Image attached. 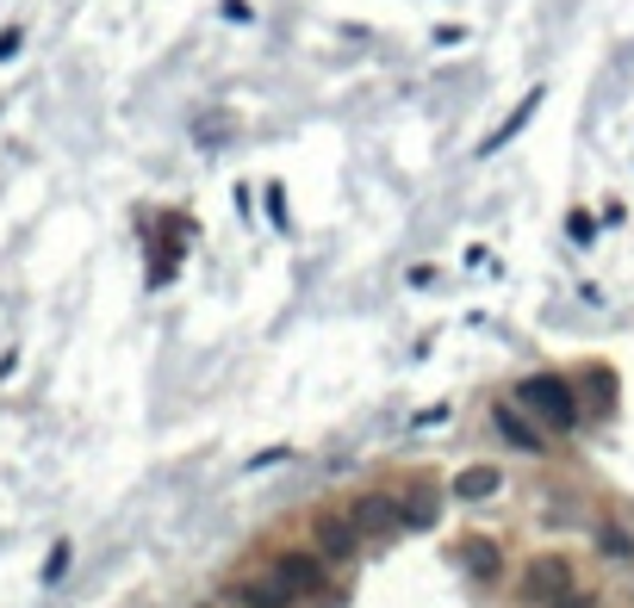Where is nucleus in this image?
Returning a JSON list of instances; mask_svg holds the SVG:
<instances>
[{
  "label": "nucleus",
  "mask_w": 634,
  "mask_h": 608,
  "mask_svg": "<svg viewBox=\"0 0 634 608\" xmlns=\"http://www.w3.org/2000/svg\"><path fill=\"white\" fill-rule=\"evenodd\" d=\"M492 429L510 441L517 453H548V441H541V422L523 416V404H492Z\"/></svg>",
  "instance_id": "obj_6"
},
{
  "label": "nucleus",
  "mask_w": 634,
  "mask_h": 608,
  "mask_svg": "<svg viewBox=\"0 0 634 608\" xmlns=\"http://www.w3.org/2000/svg\"><path fill=\"white\" fill-rule=\"evenodd\" d=\"M460 553H467V571L485 577V584H492V577L504 571V553H498V540H479V534H473V540L460 546Z\"/></svg>",
  "instance_id": "obj_9"
},
{
  "label": "nucleus",
  "mask_w": 634,
  "mask_h": 608,
  "mask_svg": "<svg viewBox=\"0 0 634 608\" xmlns=\"http://www.w3.org/2000/svg\"><path fill=\"white\" fill-rule=\"evenodd\" d=\"M517 404H523L535 422H548L554 435H572V429H579V391H572L560 373H529L523 385H517Z\"/></svg>",
  "instance_id": "obj_1"
},
{
  "label": "nucleus",
  "mask_w": 634,
  "mask_h": 608,
  "mask_svg": "<svg viewBox=\"0 0 634 608\" xmlns=\"http://www.w3.org/2000/svg\"><path fill=\"white\" fill-rule=\"evenodd\" d=\"M231 602L237 608H299V596L268 571V577H243V584H231Z\"/></svg>",
  "instance_id": "obj_7"
},
{
  "label": "nucleus",
  "mask_w": 634,
  "mask_h": 608,
  "mask_svg": "<svg viewBox=\"0 0 634 608\" xmlns=\"http://www.w3.org/2000/svg\"><path fill=\"white\" fill-rule=\"evenodd\" d=\"M13 50H19V25H7L0 32V63H13Z\"/></svg>",
  "instance_id": "obj_15"
},
{
  "label": "nucleus",
  "mask_w": 634,
  "mask_h": 608,
  "mask_svg": "<svg viewBox=\"0 0 634 608\" xmlns=\"http://www.w3.org/2000/svg\"><path fill=\"white\" fill-rule=\"evenodd\" d=\"M436 509H442V503L429 497V491H417V497H405V528H429V522H436Z\"/></svg>",
  "instance_id": "obj_11"
},
{
  "label": "nucleus",
  "mask_w": 634,
  "mask_h": 608,
  "mask_svg": "<svg viewBox=\"0 0 634 608\" xmlns=\"http://www.w3.org/2000/svg\"><path fill=\"white\" fill-rule=\"evenodd\" d=\"M579 577H572V559L566 553H535V559L523 565V602L529 608H548L554 596H566Z\"/></svg>",
  "instance_id": "obj_3"
},
{
  "label": "nucleus",
  "mask_w": 634,
  "mask_h": 608,
  "mask_svg": "<svg viewBox=\"0 0 634 608\" xmlns=\"http://www.w3.org/2000/svg\"><path fill=\"white\" fill-rule=\"evenodd\" d=\"M274 577H280L299 602H305V596H324V584H330V577H324V559H317V553H299V546L274 553Z\"/></svg>",
  "instance_id": "obj_5"
},
{
  "label": "nucleus",
  "mask_w": 634,
  "mask_h": 608,
  "mask_svg": "<svg viewBox=\"0 0 634 608\" xmlns=\"http://www.w3.org/2000/svg\"><path fill=\"white\" fill-rule=\"evenodd\" d=\"M535 106H541V87H535V94H529V100H523V106H517V112H510V118H504V131H498V137L485 143V150H479V156H492L498 143H510V137H517V131H523V118H529V112H535Z\"/></svg>",
  "instance_id": "obj_10"
},
{
  "label": "nucleus",
  "mask_w": 634,
  "mask_h": 608,
  "mask_svg": "<svg viewBox=\"0 0 634 608\" xmlns=\"http://www.w3.org/2000/svg\"><path fill=\"white\" fill-rule=\"evenodd\" d=\"M349 515H355V528H361V540H386V534L405 528V503L386 497V491H361L349 503Z\"/></svg>",
  "instance_id": "obj_4"
},
{
  "label": "nucleus",
  "mask_w": 634,
  "mask_h": 608,
  "mask_svg": "<svg viewBox=\"0 0 634 608\" xmlns=\"http://www.w3.org/2000/svg\"><path fill=\"white\" fill-rule=\"evenodd\" d=\"M566 230H572V236H579V243H591V230H597V224H591V218H585V212H572V224H566Z\"/></svg>",
  "instance_id": "obj_16"
},
{
  "label": "nucleus",
  "mask_w": 634,
  "mask_h": 608,
  "mask_svg": "<svg viewBox=\"0 0 634 608\" xmlns=\"http://www.w3.org/2000/svg\"><path fill=\"white\" fill-rule=\"evenodd\" d=\"M498 484H504V472H498V466H467L454 478V497L460 503H485V497H498Z\"/></svg>",
  "instance_id": "obj_8"
},
{
  "label": "nucleus",
  "mask_w": 634,
  "mask_h": 608,
  "mask_svg": "<svg viewBox=\"0 0 634 608\" xmlns=\"http://www.w3.org/2000/svg\"><path fill=\"white\" fill-rule=\"evenodd\" d=\"M548 608H597V596H591V590H579V584H572V590H566V596H554V602H548Z\"/></svg>",
  "instance_id": "obj_14"
},
{
  "label": "nucleus",
  "mask_w": 634,
  "mask_h": 608,
  "mask_svg": "<svg viewBox=\"0 0 634 608\" xmlns=\"http://www.w3.org/2000/svg\"><path fill=\"white\" fill-rule=\"evenodd\" d=\"M603 553H610V559H634V546L622 528H603Z\"/></svg>",
  "instance_id": "obj_13"
},
{
  "label": "nucleus",
  "mask_w": 634,
  "mask_h": 608,
  "mask_svg": "<svg viewBox=\"0 0 634 608\" xmlns=\"http://www.w3.org/2000/svg\"><path fill=\"white\" fill-rule=\"evenodd\" d=\"M311 553L324 565H349L361 553V528H355L349 509H317L311 515Z\"/></svg>",
  "instance_id": "obj_2"
},
{
  "label": "nucleus",
  "mask_w": 634,
  "mask_h": 608,
  "mask_svg": "<svg viewBox=\"0 0 634 608\" xmlns=\"http://www.w3.org/2000/svg\"><path fill=\"white\" fill-rule=\"evenodd\" d=\"M63 571H69V540H57L50 546V559H44V584H57Z\"/></svg>",
  "instance_id": "obj_12"
}]
</instances>
